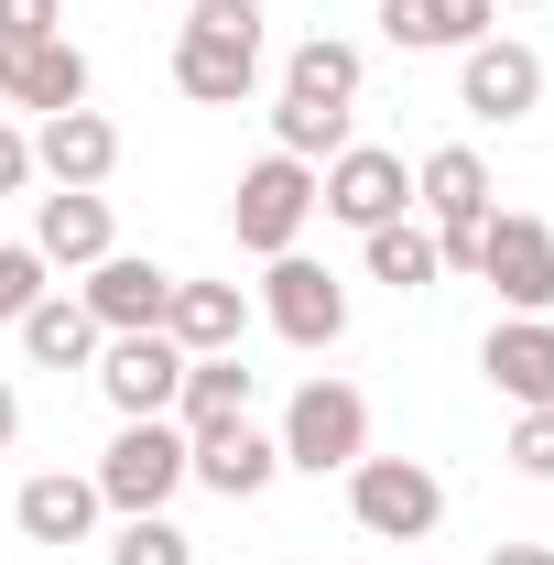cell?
<instances>
[{"label": "cell", "mask_w": 554, "mask_h": 565, "mask_svg": "<svg viewBox=\"0 0 554 565\" xmlns=\"http://www.w3.org/2000/svg\"><path fill=\"white\" fill-rule=\"evenodd\" d=\"M174 87L196 109H239L262 87V0H196L174 33Z\"/></svg>", "instance_id": "obj_1"}, {"label": "cell", "mask_w": 554, "mask_h": 565, "mask_svg": "<svg viewBox=\"0 0 554 565\" xmlns=\"http://www.w3.org/2000/svg\"><path fill=\"white\" fill-rule=\"evenodd\" d=\"M283 468H305V479H348L359 457H370V392L338 381V370H316L294 403H283Z\"/></svg>", "instance_id": "obj_2"}, {"label": "cell", "mask_w": 554, "mask_h": 565, "mask_svg": "<svg viewBox=\"0 0 554 565\" xmlns=\"http://www.w3.org/2000/svg\"><path fill=\"white\" fill-rule=\"evenodd\" d=\"M414 196H424V228H435L446 273H479V239H489V217H500L489 163L468 152V141H446V152H424V163H414Z\"/></svg>", "instance_id": "obj_3"}, {"label": "cell", "mask_w": 554, "mask_h": 565, "mask_svg": "<svg viewBox=\"0 0 554 565\" xmlns=\"http://www.w3.org/2000/svg\"><path fill=\"white\" fill-rule=\"evenodd\" d=\"M348 522H359L370 544H424V533L446 522V479H435L424 457H359V468H348Z\"/></svg>", "instance_id": "obj_4"}, {"label": "cell", "mask_w": 554, "mask_h": 565, "mask_svg": "<svg viewBox=\"0 0 554 565\" xmlns=\"http://www.w3.org/2000/svg\"><path fill=\"white\" fill-rule=\"evenodd\" d=\"M87 479H98V500H109L120 522H131V511H163V500L185 490V424H174V414L120 424V435H109V457H98Z\"/></svg>", "instance_id": "obj_5"}, {"label": "cell", "mask_w": 554, "mask_h": 565, "mask_svg": "<svg viewBox=\"0 0 554 565\" xmlns=\"http://www.w3.org/2000/svg\"><path fill=\"white\" fill-rule=\"evenodd\" d=\"M316 207L370 239V228L414 217V163H403V152H381V141H348L338 163H316Z\"/></svg>", "instance_id": "obj_6"}, {"label": "cell", "mask_w": 554, "mask_h": 565, "mask_svg": "<svg viewBox=\"0 0 554 565\" xmlns=\"http://www.w3.org/2000/svg\"><path fill=\"white\" fill-rule=\"evenodd\" d=\"M305 217H316V163H294V152H262V163L239 174V196H228L239 250H262V262H283V250L305 239Z\"/></svg>", "instance_id": "obj_7"}, {"label": "cell", "mask_w": 554, "mask_h": 565, "mask_svg": "<svg viewBox=\"0 0 554 565\" xmlns=\"http://www.w3.org/2000/svg\"><path fill=\"white\" fill-rule=\"evenodd\" d=\"M262 316H273L283 349H338L348 338V282L327 262H305V250H283V262H262Z\"/></svg>", "instance_id": "obj_8"}, {"label": "cell", "mask_w": 554, "mask_h": 565, "mask_svg": "<svg viewBox=\"0 0 554 565\" xmlns=\"http://www.w3.org/2000/svg\"><path fill=\"white\" fill-rule=\"evenodd\" d=\"M457 109L489 120V131L533 120V109H544V55H533V44H511V33H479V44L457 55Z\"/></svg>", "instance_id": "obj_9"}, {"label": "cell", "mask_w": 554, "mask_h": 565, "mask_svg": "<svg viewBox=\"0 0 554 565\" xmlns=\"http://www.w3.org/2000/svg\"><path fill=\"white\" fill-rule=\"evenodd\" d=\"M98 392H109V414H120V424H141V414H174V392H185V349H174L163 327L98 338Z\"/></svg>", "instance_id": "obj_10"}, {"label": "cell", "mask_w": 554, "mask_h": 565, "mask_svg": "<svg viewBox=\"0 0 554 565\" xmlns=\"http://www.w3.org/2000/svg\"><path fill=\"white\" fill-rule=\"evenodd\" d=\"M479 282L511 305V316H554V228H544V217H489Z\"/></svg>", "instance_id": "obj_11"}, {"label": "cell", "mask_w": 554, "mask_h": 565, "mask_svg": "<svg viewBox=\"0 0 554 565\" xmlns=\"http://www.w3.org/2000/svg\"><path fill=\"white\" fill-rule=\"evenodd\" d=\"M0 109H87V44L76 33H44V44H0Z\"/></svg>", "instance_id": "obj_12"}, {"label": "cell", "mask_w": 554, "mask_h": 565, "mask_svg": "<svg viewBox=\"0 0 554 565\" xmlns=\"http://www.w3.org/2000/svg\"><path fill=\"white\" fill-rule=\"evenodd\" d=\"M185 479L217 490V500H262V490L283 479V446H273L251 414H239V424H207V435H185Z\"/></svg>", "instance_id": "obj_13"}, {"label": "cell", "mask_w": 554, "mask_h": 565, "mask_svg": "<svg viewBox=\"0 0 554 565\" xmlns=\"http://www.w3.org/2000/svg\"><path fill=\"white\" fill-rule=\"evenodd\" d=\"M33 250H44V273H87V262H109L120 250V217L98 185H55V196H33Z\"/></svg>", "instance_id": "obj_14"}, {"label": "cell", "mask_w": 554, "mask_h": 565, "mask_svg": "<svg viewBox=\"0 0 554 565\" xmlns=\"http://www.w3.org/2000/svg\"><path fill=\"white\" fill-rule=\"evenodd\" d=\"M76 305L98 316V338H131V327H163V305H174V273H163V262H141V250H109V262H87Z\"/></svg>", "instance_id": "obj_15"}, {"label": "cell", "mask_w": 554, "mask_h": 565, "mask_svg": "<svg viewBox=\"0 0 554 565\" xmlns=\"http://www.w3.org/2000/svg\"><path fill=\"white\" fill-rule=\"evenodd\" d=\"M33 174L44 185H109L120 174V131L98 109H55V120H33Z\"/></svg>", "instance_id": "obj_16"}, {"label": "cell", "mask_w": 554, "mask_h": 565, "mask_svg": "<svg viewBox=\"0 0 554 565\" xmlns=\"http://www.w3.org/2000/svg\"><path fill=\"white\" fill-rule=\"evenodd\" d=\"M479 370H489V392H511L522 414L554 403V316H500L479 338Z\"/></svg>", "instance_id": "obj_17"}, {"label": "cell", "mask_w": 554, "mask_h": 565, "mask_svg": "<svg viewBox=\"0 0 554 565\" xmlns=\"http://www.w3.org/2000/svg\"><path fill=\"white\" fill-rule=\"evenodd\" d=\"M163 338H174L185 359H217V349H239V338H251V294H239V282H196V273H174Z\"/></svg>", "instance_id": "obj_18"}, {"label": "cell", "mask_w": 554, "mask_h": 565, "mask_svg": "<svg viewBox=\"0 0 554 565\" xmlns=\"http://www.w3.org/2000/svg\"><path fill=\"white\" fill-rule=\"evenodd\" d=\"M98 479H76V468H44V479H22L11 490V522H22V544H87L98 533Z\"/></svg>", "instance_id": "obj_19"}, {"label": "cell", "mask_w": 554, "mask_h": 565, "mask_svg": "<svg viewBox=\"0 0 554 565\" xmlns=\"http://www.w3.org/2000/svg\"><path fill=\"white\" fill-rule=\"evenodd\" d=\"M489 22H500V0H381V33L403 55H468Z\"/></svg>", "instance_id": "obj_20"}, {"label": "cell", "mask_w": 554, "mask_h": 565, "mask_svg": "<svg viewBox=\"0 0 554 565\" xmlns=\"http://www.w3.org/2000/svg\"><path fill=\"white\" fill-rule=\"evenodd\" d=\"M359 76H370V55H359V44L305 33V44L283 55V98H305V109H348V120H359Z\"/></svg>", "instance_id": "obj_21"}, {"label": "cell", "mask_w": 554, "mask_h": 565, "mask_svg": "<svg viewBox=\"0 0 554 565\" xmlns=\"http://www.w3.org/2000/svg\"><path fill=\"white\" fill-rule=\"evenodd\" d=\"M251 403H262V370H251L239 349H217V359H185V392H174V424H185V435H207V424H239Z\"/></svg>", "instance_id": "obj_22"}, {"label": "cell", "mask_w": 554, "mask_h": 565, "mask_svg": "<svg viewBox=\"0 0 554 565\" xmlns=\"http://www.w3.org/2000/svg\"><path fill=\"white\" fill-rule=\"evenodd\" d=\"M359 262H370V282H392V294H435V282H446V250H435V228H414V217L370 228Z\"/></svg>", "instance_id": "obj_23"}, {"label": "cell", "mask_w": 554, "mask_h": 565, "mask_svg": "<svg viewBox=\"0 0 554 565\" xmlns=\"http://www.w3.org/2000/svg\"><path fill=\"white\" fill-rule=\"evenodd\" d=\"M11 338L33 349V370H87V359H98V316H87L76 294H44V305L11 327Z\"/></svg>", "instance_id": "obj_24"}, {"label": "cell", "mask_w": 554, "mask_h": 565, "mask_svg": "<svg viewBox=\"0 0 554 565\" xmlns=\"http://www.w3.org/2000/svg\"><path fill=\"white\" fill-rule=\"evenodd\" d=\"M109 565H196V533H185L174 511H131L120 544H109Z\"/></svg>", "instance_id": "obj_25"}, {"label": "cell", "mask_w": 554, "mask_h": 565, "mask_svg": "<svg viewBox=\"0 0 554 565\" xmlns=\"http://www.w3.org/2000/svg\"><path fill=\"white\" fill-rule=\"evenodd\" d=\"M44 294H55V282H44V250H33V239H0V327H22Z\"/></svg>", "instance_id": "obj_26"}, {"label": "cell", "mask_w": 554, "mask_h": 565, "mask_svg": "<svg viewBox=\"0 0 554 565\" xmlns=\"http://www.w3.org/2000/svg\"><path fill=\"white\" fill-rule=\"evenodd\" d=\"M500 457H511L522 479H554V403H533V414L511 424V446H500Z\"/></svg>", "instance_id": "obj_27"}, {"label": "cell", "mask_w": 554, "mask_h": 565, "mask_svg": "<svg viewBox=\"0 0 554 565\" xmlns=\"http://www.w3.org/2000/svg\"><path fill=\"white\" fill-rule=\"evenodd\" d=\"M66 33V0H0V44H44Z\"/></svg>", "instance_id": "obj_28"}, {"label": "cell", "mask_w": 554, "mask_h": 565, "mask_svg": "<svg viewBox=\"0 0 554 565\" xmlns=\"http://www.w3.org/2000/svg\"><path fill=\"white\" fill-rule=\"evenodd\" d=\"M22 185H33V131L0 120V196H22Z\"/></svg>", "instance_id": "obj_29"}, {"label": "cell", "mask_w": 554, "mask_h": 565, "mask_svg": "<svg viewBox=\"0 0 554 565\" xmlns=\"http://www.w3.org/2000/svg\"><path fill=\"white\" fill-rule=\"evenodd\" d=\"M11 446H22V392L0 381V457H11Z\"/></svg>", "instance_id": "obj_30"}, {"label": "cell", "mask_w": 554, "mask_h": 565, "mask_svg": "<svg viewBox=\"0 0 554 565\" xmlns=\"http://www.w3.org/2000/svg\"><path fill=\"white\" fill-rule=\"evenodd\" d=\"M489 565H554V544H500Z\"/></svg>", "instance_id": "obj_31"}, {"label": "cell", "mask_w": 554, "mask_h": 565, "mask_svg": "<svg viewBox=\"0 0 554 565\" xmlns=\"http://www.w3.org/2000/svg\"><path fill=\"white\" fill-rule=\"evenodd\" d=\"M500 11H544V0H500Z\"/></svg>", "instance_id": "obj_32"}]
</instances>
